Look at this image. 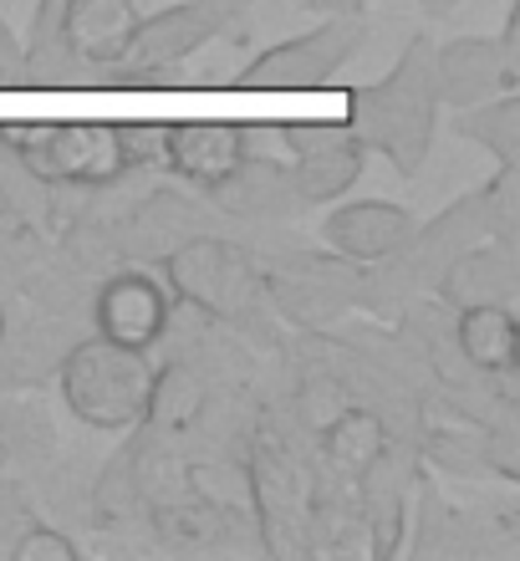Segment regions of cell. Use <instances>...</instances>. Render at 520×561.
Segmentation results:
<instances>
[{"mask_svg": "<svg viewBox=\"0 0 520 561\" xmlns=\"http://www.w3.org/2000/svg\"><path fill=\"white\" fill-rule=\"evenodd\" d=\"M343 123L362 138L368 153H383L398 179H414L429 163L439 134V92H434V36L414 31L388 77L343 88Z\"/></svg>", "mask_w": 520, "mask_h": 561, "instance_id": "obj_1", "label": "cell"}, {"mask_svg": "<svg viewBox=\"0 0 520 561\" xmlns=\"http://www.w3.org/2000/svg\"><path fill=\"white\" fill-rule=\"evenodd\" d=\"M57 383L72 419H82L88 428H103V434H118V428L143 424L153 388V357L92 332L82 342H67V353L57 363Z\"/></svg>", "mask_w": 520, "mask_h": 561, "instance_id": "obj_2", "label": "cell"}, {"mask_svg": "<svg viewBox=\"0 0 520 561\" xmlns=\"http://www.w3.org/2000/svg\"><path fill=\"white\" fill-rule=\"evenodd\" d=\"M220 36H240V31L215 0L164 5V11L138 21L128 57L113 61V67H92L97 72L92 82H107V88H189L194 77H184L178 67Z\"/></svg>", "mask_w": 520, "mask_h": 561, "instance_id": "obj_3", "label": "cell"}, {"mask_svg": "<svg viewBox=\"0 0 520 561\" xmlns=\"http://www.w3.org/2000/svg\"><path fill=\"white\" fill-rule=\"evenodd\" d=\"M0 138L21 153V163L42 184L107 190L128 174L118 159L113 123H0Z\"/></svg>", "mask_w": 520, "mask_h": 561, "instance_id": "obj_4", "label": "cell"}, {"mask_svg": "<svg viewBox=\"0 0 520 561\" xmlns=\"http://www.w3.org/2000/svg\"><path fill=\"white\" fill-rule=\"evenodd\" d=\"M368 46V15L362 11H337V15H322L312 31H301L291 42L281 46H266L261 57L245 61V72L235 77L240 88H281V92H297V88H327L332 77L343 72L347 61Z\"/></svg>", "mask_w": 520, "mask_h": 561, "instance_id": "obj_5", "label": "cell"}, {"mask_svg": "<svg viewBox=\"0 0 520 561\" xmlns=\"http://www.w3.org/2000/svg\"><path fill=\"white\" fill-rule=\"evenodd\" d=\"M164 276L189 307H199L205 317H251V291L255 271L251 261L224 245L220 236H189L184 245L164 255Z\"/></svg>", "mask_w": 520, "mask_h": 561, "instance_id": "obj_6", "label": "cell"}, {"mask_svg": "<svg viewBox=\"0 0 520 561\" xmlns=\"http://www.w3.org/2000/svg\"><path fill=\"white\" fill-rule=\"evenodd\" d=\"M169 317H174V296L143 266L113 271L92 291V332L134 353H153V342L169 332Z\"/></svg>", "mask_w": 520, "mask_h": 561, "instance_id": "obj_7", "label": "cell"}, {"mask_svg": "<svg viewBox=\"0 0 520 561\" xmlns=\"http://www.w3.org/2000/svg\"><path fill=\"white\" fill-rule=\"evenodd\" d=\"M291 128V184L301 205H337L368 169L362 138L337 123H286Z\"/></svg>", "mask_w": 520, "mask_h": 561, "instance_id": "obj_8", "label": "cell"}, {"mask_svg": "<svg viewBox=\"0 0 520 561\" xmlns=\"http://www.w3.org/2000/svg\"><path fill=\"white\" fill-rule=\"evenodd\" d=\"M368 266H357L347 255L337 261H312V255H291L281 266H270V296L291 322H337L347 307H357Z\"/></svg>", "mask_w": 520, "mask_h": 561, "instance_id": "obj_9", "label": "cell"}, {"mask_svg": "<svg viewBox=\"0 0 520 561\" xmlns=\"http://www.w3.org/2000/svg\"><path fill=\"white\" fill-rule=\"evenodd\" d=\"M138 21H143L138 0H67L57 21V42L72 67V82H82V72L92 67H113L128 57Z\"/></svg>", "mask_w": 520, "mask_h": 561, "instance_id": "obj_10", "label": "cell"}, {"mask_svg": "<svg viewBox=\"0 0 520 561\" xmlns=\"http://www.w3.org/2000/svg\"><path fill=\"white\" fill-rule=\"evenodd\" d=\"M414 225H418L414 215L403 205H393V199H343L322 220V236H327L332 251L357 261V266H378V261H388L408 240Z\"/></svg>", "mask_w": 520, "mask_h": 561, "instance_id": "obj_11", "label": "cell"}, {"mask_svg": "<svg viewBox=\"0 0 520 561\" xmlns=\"http://www.w3.org/2000/svg\"><path fill=\"white\" fill-rule=\"evenodd\" d=\"M434 296L444 301L449 311L464 307H516L520 296V266H516V245H500V240H479L464 255H454L444 266V276L434 280Z\"/></svg>", "mask_w": 520, "mask_h": 561, "instance_id": "obj_12", "label": "cell"}, {"mask_svg": "<svg viewBox=\"0 0 520 561\" xmlns=\"http://www.w3.org/2000/svg\"><path fill=\"white\" fill-rule=\"evenodd\" d=\"M516 88L520 82L506 72V57H500L495 36H454V42L434 46V92H439V103L470 107Z\"/></svg>", "mask_w": 520, "mask_h": 561, "instance_id": "obj_13", "label": "cell"}, {"mask_svg": "<svg viewBox=\"0 0 520 561\" xmlns=\"http://www.w3.org/2000/svg\"><path fill=\"white\" fill-rule=\"evenodd\" d=\"M357 516L368 520V557L388 561L398 557L403 531H408V465L398 459V449L388 444L383 455L372 459L368 470L357 474Z\"/></svg>", "mask_w": 520, "mask_h": 561, "instance_id": "obj_14", "label": "cell"}, {"mask_svg": "<svg viewBox=\"0 0 520 561\" xmlns=\"http://www.w3.org/2000/svg\"><path fill=\"white\" fill-rule=\"evenodd\" d=\"M235 163H240L235 123H169L164 169H174L184 184L215 194L224 179L235 174Z\"/></svg>", "mask_w": 520, "mask_h": 561, "instance_id": "obj_15", "label": "cell"}, {"mask_svg": "<svg viewBox=\"0 0 520 561\" xmlns=\"http://www.w3.org/2000/svg\"><path fill=\"white\" fill-rule=\"evenodd\" d=\"M454 353L475 378H510L520 368L516 307H464L454 311Z\"/></svg>", "mask_w": 520, "mask_h": 561, "instance_id": "obj_16", "label": "cell"}, {"mask_svg": "<svg viewBox=\"0 0 520 561\" xmlns=\"http://www.w3.org/2000/svg\"><path fill=\"white\" fill-rule=\"evenodd\" d=\"M224 209H235L245 220H291L297 209H307L297 199L291 184V163H266V159H240L235 174L215 190Z\"/></svg>", "mask_w": 520, "mask_h": 561, "instance_id": "obj_17", "label": "cell"}, {"mask_svg": "<svg viewBox=\"0 0 520 561\" xmlns=\"http://www.w3.org/2000/svg\"><path fill=\"white\" fill-rule=\"evenodd\" d=\"M316 439H322V474H337V480H347V485H357V474L368 470L372 459L393 444L388 439L383 414L368 409V403H347L343 414L332 419Z\"/></svg>", "mask_w": 520, "mask_h": 561, "instance_id": "obj_18", "label": "cell"}, {"mask_svg": "<svg viewBox=\"0 0 520 561\" xmlns=\"http://www.w3.org/2000/svg\"><path fill=\"white\" fill-rule=\"evenodd\" d=\"M61 353H67V337H61L57 322H36L26 327L21 337H0V388H21V383H42L46 373H57Z\"/></svg>", "mask_w": 520, "mask_h": 561, "instance_id": "obj_19", "label": "cell"}, {"mask_svg": "<svg viewBox=\"0 0 520 561\" xmlns=\"http://www.w3.org/2000/svg\"><path fill=\"white\" fill-rule=\"evenodd\" d=\"M454 128L470 144L490 148L495 163H520V92H495L485 103L460 107Z\"/></svg>", "mask_w": 520, "mask_h": 561, "instance_id": "obj_20", "label": "cell"}, {"mask_svg": "<svg viewBox=\"0 0 520 561\" xmlns=\"http://www.w3.org/2000/svg\"><path fill=\"white\" fill-rule=\"evenodd\" d=\"M61 5H67V0H36V11H31V42H26L31 88H67V82H72V67H67L61 42H57Z\"/></svg>", "mask_w": 520, "mask_h": 561, "instance_id": "obj_21", "label": "cell"}, {"mask_svg": "<svg viewBox=\"0 0 520 561\" xmlns=\"http://www.w3.org/2000/svg\"><path fill=\"white\" fill-rule=\"evenodd\" d=\"M347 403H357L353 399V388L337 378V373H307V383H301V399H297V409H301V424L312 428V434H322V428L332 424V419L343 414Z\"/></svg>", "mask_w": 520, "mask_h": 561, "instance_id": "obj_22", "label": "cell"}, {"mask_svg": "<svg viewBox=\"0 0 520 561\" xmlns=\"http://www.w3.org/2000/svg\"><path fill=\"white\" fill-rule=\"evenodd\" d=\"M118 138V159L123 169H164L169 159V123H113Z\"/></svg>", "mask_w": 520, "mask_h": 561, "instance_id": "obj_23", "label": "cell"}, {"mask_svg": "<svg viewBox=\"0 0 520 561\" xmlns=\"http://www.w3.org/2000/svg\"><path fill=\"white\" fill-rule=\"evenodd\" d=\"M11 561H77V541L46 520H26L11 541Z\"/></svg>", "mask_w": 520, "mask_h": 561, "instance_id": "obj_24", "label": "cell"}, {"mask_svg": "<svg viewBox=\"0 0 520 561\" xmlns=\"http://www.w3.org/2000/svg\"><path fill=\"white\" fill-rule=\"evenodd\" d=\"M235 134H240V159L291 163V128L286 123H235Z\"/></svg>", "mask_w": 520, "mask_h": 561, "instance_id": "obj_25", "label": "cell"}, {"mask_svg": "<svg viewBox=\"0 0 520 561\" xmlns=\"http://www.w3.org/2000/svg\"><path fill=\"white\" fill-rule=\"evenodd\" d=\"M0 88H31V72H26V46L5 26L0 15Z\"/></svg>", "mask_w": 520, "mask_h": 561, "instance_id": "obj_26", "label": "cell"}, {"mask_svg": "<svg viewBox=\"0 0 520 561\" xmlns=\"http://www.w3.org/2000/svg\"><path fill=\"white\" fill-rule=\"evenodd\" d=\"M495 46H500V57H506V72L520 82V5H510L500 31H495Z\"/></svg>", "mask_w": 520, "mask_h": 561, "instance_id": "obj_27", "label": "cell"}, {"mask_svg": "<svg viewBox=\"0 0 520 561\" xmlns=\"http://www.w3.org/2000/svg\"><path fill=\"white\" fill-rule=\"evenodd\" d=\"M372 0H301V11L312 15H337V11H368Z\"/></svg>", "mask_w": 520, "mask_h": 561, "instance_id": "obj_28", "label": "cell"}, {"mask_svg": "<svg viewBox=\"0 0 520 561\" xmlns=\"http://www.w3.org/2000/svg\"><path fill=\"white\" fill-rule=\"evenodd\" d=\"M464 0H418V11L424 15H449V11H460Z\"/></svg>", "mask_w": 520, "mask_h": 561, "instance_id": "obj_29", "label": "cell"}, {"mask_svg": "<svg viewBox=\"0 0 520 561\" xmlns=\"http://www.w3.org/2000/svg\"><path fill=\"white\" fill-rule=\"evenodd\" d=\"M215 5H220V11L230 15V21H235V31L245 26V0H215ZM240 36H245V31H240Z\"/></svg>", "mask_w": 520, "mask_h": 561, "instance_id": "obj_30", "label": "cell"}, {"mask_svg": "<svg viewBox=\"0 0 520 561\" xmlns=\"http://www.w3.org/2000/svg\"><path fill=\"white\" fill-rule=\"evenodd\" d=\"M5 327H11V311H5V301H0V337H5Z\"/></svg>", "mask_w": 520, "mask_h": 561, "instance_id": "obj_31", "label": "cell"}, {"mask_svg": "<svg viewBox=\"0 0 520 561\" xmlns=\"http://www.w3.org/2000/svg\"><path fill=\"white\" fill-rule=\"evenodd\" d=\"M5 215H11V199H5V190H0V220H5Z\"/></svg>", "mask_w": 520, "mask_h": 561, "instance_id": "obj_32", "label": "cell"}]
</instances>
